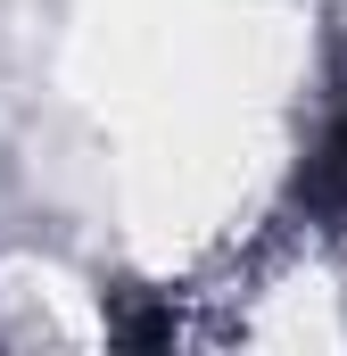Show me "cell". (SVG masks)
Instances as JSON below:
<instances>
[{
    "mask_svg": "<svg viewBox=\"0 0 347 356\" xmlns=\"http://www.w3.org/2000/svg\"><path fill=\"white\" fill-rule=\"evenodd\" d=\"M298 199L323 207V216H347V58H339V91H331V116H323V141L298 175Z\"/></svg>",
    "mask_w": 347,
    "mask_h": 356,
    "instance_id": "1",
    "label": "cell"
}]
</instances>
